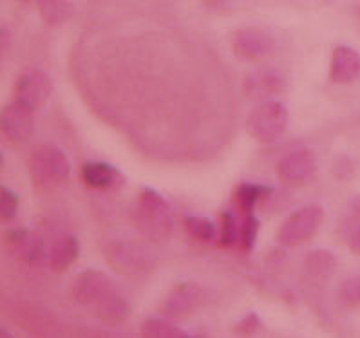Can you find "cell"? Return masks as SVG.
<instances>
[{"instance_id": "obj_1", "label": "cell", "mask_w": 360, "mask_h": 338, "mask_svg": "<svg viewBox=\"0 0 360 338\" xmlns=\"http://www.w3.org/2000/svg\"><path fill=\"white\" fill-rule=\"evenodd\" d=\"M136 228L147 241L167 242L174 232V216L167 199L154 188L143 186L134 207Z\"/></svg>"}, {"instance_id": "obj_2", "label": "cell", "mask_w": 360, "mask_h": 338, "mask_svg": "<svg viewBox=\"0 0 360 338\" xmlns=\"http://www.w3.org/2000/svg\"><path fill=\"white\" fill-rule=\"evenodd\" d=\"M288 109L277 100L261 102L246 119L248 134L259 143H274L284 134L288 127Z\"/></svg>"}, {"instance_id": "obj_3", "label": "cell", "mask_w": 360, "mask_h": 338, "mask_svg": "<svg viewBox=\"0 0 360 338\" xmlns=\"http://www.w3.org/2000/svg\"><path fill=\"white\" fill-rule=\"evenodd\" d=\"M324 221V208L319 203L302 204L290 214L277 232V241L283 246H302L314 239Z\"/></svg>"}, {"instance_id": "obj_4", "label": "cell", "mask_w": 360, "mask_h": 338, "mask_svg": "<svg viewBox=\"0 0 360 338\" xmlns=\"http://www.w3.org/2000/svg\"><path fill=\"white\" fill-rule=\"evenodd\" d=\"M31 178L39 186H53L65 183L71 176V161L62 148L40 145L30 157Z\"/></svg>"}, {"instance_id": "obj_5", "label": "cell", "mask_w": 360, "mask_h": 338, "mask_svg": "<svg viewBox=\"0 0 360 338\" xmlns=\"http://www.w3.org/2000/svg\"><path fill=\"white\" fill-rule=\"evenodd\" d=\"M105 257L110 266L123 275H143L154 268L147 249L131 241H110L105 246Z\"/></svg>"}, {"instance_id": "obj_6", "label": "cell", "mask_w": 360, "mask_h": 338, "mask_svg": "<svg viewBox=\"0 0 360 338\" xmlns=\"http://www.w3.org/2000/svg\"><path fill=\"white\" fill-rule=\"evenodd\" d=\"M55 91L51 77L42 69H27L18 77L15 84V102L26 105L27 109L37 110L47 103Z\"/></svg>"}, {"instance_id": "obj_7", "label": "cell", "mask_w": 360, "mask_h": 338, "mask_svg": "<svg viewBox=\"0 0 360 338\" xmlns=\"http://www.w3.org/2000/svg\"><path fill=\"white\" fill-rule=\"evenodd\" d=\"M317 174V157L309 148H297L283 157L277 165V178L283 185L302 186Z\"/></svg>"}, {"instance_id": "obj_8", "label": "cell", "mask_w": 360, "mask_h": 338, "mask_svg": "<svg viewBox=\"0 0 360 338\" xmlns=\"http://www.w3.org/2000/svg\"><path fill=\"white\" fill-rule=\"evenodd\" d=\"M205 292L200 284L181 282L174 286L161 304V313L167 318H187L203 306Z\"/></svg>"}, {"instance_id": "obj_9", "label": "cell", "mask_w": 360, "mask_h": 338, "mask_svg": "<svg viewBox=\"0 0 360 338\" xmlns=\"http://www.w3.org/2000/svg\"><path fill=\"white\" fill-rule=\"evenodd\" d=\"M115 290V282L100 270H85L78 275L71 286V295L80 306L93 308L107 293Z\"/></svg>"}, {"instance_id": "obj_10", "label": "cell", "mask_w": 360, "mask_h": 338, "mask_svg": "<svg viewBox=\"0 0 360 338\" xmlns=\"http://www.w3.org/2000/svg\"><path fill=\"white\" fill-rule=\"evenodd\" d=\"M0 127L2 134L13 143L26 141L34 129V110L27 109L18 102H11L2 109L0 115Z\"/></svg>"}, {"instance_id": "obj_11", "label": "cell", "mask_w": 360, "mask_h": 338, "mask_svg": "<svg viewBox=\"0 0 360 338\" xmlns=\"http://www.w3.org/2000/svg\"><path fill=\"white\" fill-rule=\"evenodd\" d=\"M233 55L245 62L261 60L274 49V39L261 27H245L238 31L232 42Z\"/></svg>"}, {"instance_id": "obj_12", "label": "cell", "mask_w": 360, "mask_h": 338, "mask_svg": "<svg viewBox=\"0 0 360 338\" xmlns=\"http://www.w3.org/2000/svg\"><path fill=\"white\" fill-rule=\"evenodd\" d=\"M286 77L277 69H259L245 78V93L250 100L266 102L286 91Z\"/></svg>"}, {"instance_id": "obj_13", "label": "cell", "mask_w": 360, "mask_h": 338, "mask_svg": "<svg viewBox=\"0 0 360 338\" xmlns=\"http://www.w3.org/2000/svg\"><path fill=\"white\" fill-rule=\"evenodd\" d=\"M82 181L93 190L115 192L125 186L127 179L116 167L105 161H87L82 167Z\"/></svg>"}, {"instance_id": "obj_14", "label": "cell", "mask_w": 360, "mask_h": 338, "mask_svg": "<svg viewBox=\"0 0 360 338\" xmlns=\"http://www.w3.org/2000/svg\"><path fill=\"white\" fill-rule=\"evenodd\" d=\"M360 77V55L349 46H337L331 55L330 78L333 84L347 85Z\"/></svg>"}, {"instance_id": "obj_15", "label": "cell", "mask_w": 360, "mask_h": 338, "mask_svg": "<svg viewBox=\"0 0 360 338\" xmlns=\"http://www.w3.org/2000/svg\"><path fill=\"white\" fill-rule=\"evenodd\" d=\"M78 255H80V242L72 233H64L60 235L58 239H55V242L49 248V254H47V266L51 268L53 271L60 273V271H65L77 262Z\"/></svg>"}, {"instance_id": "obj_16", "label": "cell", "mask_w": 360, "mask_h": 338, "mask_svg": "<svg viewBox=\"0 0 360 338\" xmlns=\"http://www.w3.org/2000/svg\"><path fill=\"white\" fill-rule=\"evenodd\" d=\"M91 309H93L94 317H98L100 320L109 325L123 324L129 318V315H131V306H129L127 299L116 287L110 293H107Z\"/></svg>"}, {"instance_id": "obj_17", "label": "cell", "mask_w": 360, "mask_h": 338, "mask_svg": "<svg viewBox=\"0 0 360 338\" xmlns=\"http://www.w3.org/2000/svg\"><path fill=\"white\" fill-rule=\"evenodd\" d=\"M271 194H274V188L268 185H261V183H241L233 190V208L238 212V216H252L259 201H263V199H266Z\"/></svg>"}, {"instance_id": "obj_18", "label": "cell", "mask_w": 360, "mask_h": 338, "mask_svg": "<svg viewBox=\"0 0 360 338\" xmlns=\"http://www.w3.org/2000/svg\"><path fill=\"white\" fill-rule=\"evenodd\" d=\"M337 257L331 254L330 249H314L309 252L304 259L306 273L315 280L330 279L333 271L337 270Z\"/></svg>"}, {"instance_id": "obj_19", "label": "cell", "mask_w": 360, "mask_h": 338, "mask_svg": "<svg viewBox=\"0 0 360 338\" xmlns=\"http://www.w3.org/2000/svg\"><path fill=\"white\" fill-rule=\"evenodd\" d=\"M183 228H185V232H187L192 241L201 242V245H210V242L219 241L216 224L203 216L183 217Z\"/></svg>"}, {"instance_id": "obj_20", "label": "cell", "mask_w": 360, "mask_h": 338, "mask_svg": "<svg viewBox=\"0 0 360 338\" xmlns=\"http://www.w3.org/2000/svg\"><path fill=\"white\" fill-rule=\"evenodd\" d=\"M141 337L145 338H191L187 331L172 322V318L156 317L147 318L140 327Z\"/></svg>"}, {"instance_id": "obj_21", "label": "cell", "mask_w": 360, "mask_h": 338, "mask_svg": "<svg viewBox=\"0 0 360 338\" xmlns=\"http://www.w3.org/2000/svg\"><path fill=\"white\" fill-rule=\"evenodd\" d=\"M22 259L30 264V266H44L47 264V254L49 249L46 248V239L40 232H30L27 239L22 245L20 252Z\"/></svg>"}, {"instance_id": "obj_22", "label": "cell", "mask_w": 360, "mask_h": 338, "mask_svg": "<svg viewBox=\"0 0 360 338\" xmlns=\"http://www.w3.org/2000/svg\"><path fill=\"white\" fill-rule=\"evenodd\" d=\"M40 8V17L47 26H58L62 22L69 20L75 13V8L69 0H47Z\"/></svg>"}, {"instance_id": "obj_23", "label": "cell", "mask_w": 360, "mask_h": 338, "mask_svg": "<svg viewBox=\"0 0 360 338\" xmlns=\"http://www.w3.org/2000/svg\"><path fill=\"white\" fill-rule=\"evenodd\" d=\"M221 232H219V245L223 248H233L241 242V223L236 217L233 212H223L219 217Z\"/></svg>"}, {"instance_id": "obj_24", "label": "cell", "mask_w": 360, "mask_h": 338, "mask_svg": "<svg viewBox=\"0 0 360 338\" xmlns=\"http://www.w3.org/2000/svg\"><path fill=\"white\" fill-rule=\"evenodd\" d=\"M259 235V219L252 214V216L241 217V246L243 252L250 254L252 249L255 248V242H257Z\"/></svg>"}, {"instance_id": "obj_25", "label": "cell", "mask_w": 360, "mask_h": 338, "mask_svg": "<svg viewBox=\"0 0 360 338\" xmlns=\"http://www.w3.org/2000/svg\"><path fill=\"white\" fill-rule=\"evenodd\" d=\"M339 299L347 308L360 306V275H353L344 280L339 287Z\"/></svg>"}, {"instance_id": "obj_26", "label": "cell", "mask_w": 360, "mask_h": 338, "mask_svg": "<svg viewBox=\"0 0 360 338\" xmlns=\"http://www.w3.org/2000/svg\"><path fill=\"white\" fill-rule=\"evenodd\" d=\"M18 210V195L11 188L2 185L0 188V217L2 223H11L17 217Z\"/></svg>"}, {"instance_id": "obj_27", "label": "cell", "mask_w": 360, "mask_h": 338, "mask_svg": "<svg viewBox=\"0 0 360 338\" xmlns=\"http://www.w3.org/2000/svg\"><path fill=\"white\" fill-rule=\"evenodd\" d=\"M264 331V324L261 320L257 313H246L245 317L238 322V324L233 325V334H238V337H254L257 333H263Z\"/></svg>"}, {"instance_id": "obj_28", "label": "cell", "mask_w": 360, "mask_h": 338, "mask_svg": "<svg viewBox=\"0 0 360 338\" xmlns=\"http://www.w3.org/2000/svg\"><path fill=\"white\" fill-rule=\"evenodd\" d=\"M27 235H30V230L24 228V226H20V228H11L6 232L4 235V241L6 245H8L9 249H13V252H20L22 245H24V241L27 239Z\"/></svg>"}, {"instance_id": "obj_29", "label": "cell", "mask_w": 360, "mask_h": 338, "mask_svg": "<svg viewBox=\"0 0 360 338\" xmlns=\"http://www.w3.org/2000/svg\"><path fill=\"white\" fill-rule=\"evenodd\" d=\"M347 246L355 255H360V224L347 237Z\"/></svg>"}, {"instance_id": "obj_30", "label": "cell", "mask_w": 360, "mask_h": 338, "mask_svg": "<svg viewBox=\"0 0 360 338\" xmlns=\"http://www.w3.org/2000/svg\"><path fill=\"white\" fill-rule=\"evenodd\" d=\"M347 217H349V221L360 223V195H356V197L352 199L349 210H347Z\"/></svg>"}, {"instance_id": "obj_31", "label": "cell", "mask_w": 360, "mask_h": 338, "mask_svg": "<svg viewBox=\"0 0 360 338\" xmlns=\"http://www.w3.org/2000/svg\"><path fill=\"white\" fill-rule=\"evenodd\" d=\"M226 2H229V0H205V4H207L208 8H214V9L223 8V6H225Z\"/></svg>"}, {"instance_id": "obj_32", "label": "cell", "mask_w": 360, "mask_h": 338, "mask_svg": "<svg viewBox=\"0 0 360 338\" xmlns=\"http://www.w3.org/2000/svg\"><path fill=\"white\" fill-rule=\"evenodd\" d=\"M24 2H30V4H44V2H47V0H24Z\"/></svg>"}]
</instances>
